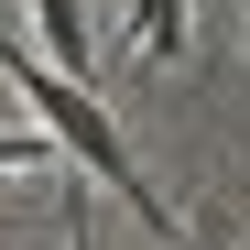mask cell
<instances>
[{
	"mask_svg": "<svg viewBox=\"0 0 250 250\" xmlns=\"http://www.w3.org/2000/svg\"><path fill=\"white\" fill-rule=\"evenodd\" d=\"M0 76L22 87V109H33V131H44L55 152H76V163H87L98 185H120V196L142 207V229H152V239H174V250H185V229L163 218V196L142 185V163H131V142H120V120L98 109V87H65V76H55L44 55H33L22 33H11V22H0Z\"/></svg>",
	"mask_w": 250,
	"mask_h": 250,
	"instance_id": "obj_1",
	"label": "cell"
},
{
	"mask_svg": "<svg viewBox=\"0 0 250 250\" xmlns=\"http://www.w3.org/2000/svg\"><path fill=\"white\" fill-rule=\"evenodd\" d=\"M33 55L65 87H87V0H33Z\"/></svg>",
	"mask_w": 250,
	"mask_h": 250,
	"instance_id": "obj_2",
	"label": "cell"
},
{
	"mask_svg": "<svg viewBox=\"0 0 250 250\" xmlns=\"http://www.w3.org/2000/svg\"><path fill=\"white\" fill-rule=\"evenodd\" d=\"M44 163H55L44 131H0V174H44Z\"/></svg>",
	"mask_w": 250,
	"mask_h": 250,
	"instance_id": "obj_4",
	"label": "cell"
},
{
	"mask_svg": "<svg viewBox=\"0 0 250 250\" xmlns=\"http://www.w3.org/2000/svg\"><path fill=\"white\" fill-rule=\"evenodd\" d=\"M120 44L142 65H174L185 55V0H131V11H120Z\"/></svg>",
	"mask_w": 250,
	"mask_h": 250,
	"instance_id": "obj_3",
	"label": "cell"
},
{
	"mask_svg": "<svg viewBox=\"0 0 250 250\" xmlns=\"http://www.w3.org/2000/svg\"><path fill=\"white\" fill-rule=\"evenodd\" d=\"M65 229H76V250H98V229H87V196H76V207H65Z\"/></svg>",
	"mask_w": 250,
	"mask_h": 250,
	"instance_id": "obj_5",
	"label": "cell"
}]
</instances>
